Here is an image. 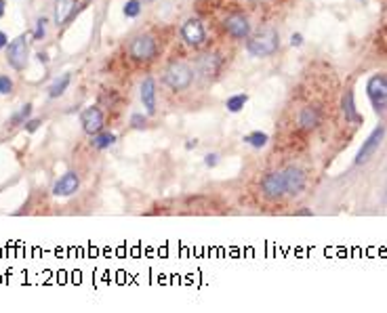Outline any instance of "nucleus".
I'll return each mask as SVG.
<instances>
[{
  "label": "nucleus",
  "mask_w": 387,
  "mask_h": 313,
  "mask_svg": "<svg viewBox=\"0 0 387 313\" xmlns=\"http://www.w3.org/2000/svg\"><path fill=\"white\" fill-rule=\"evenodd\" d=\"M11 93H13V80L5 74H0V95H11Z\"/></svg>",
  "instance_id": "nucleus-26"
},
{
  "label": "nucleus",
  "mask_w": 387,
  "mask_h": 313,
  "mask_svg": "<svg viewBox=\"0 0 387 313\" xmlns=\"http://www.w3.org/2000/svg\"><path fill=\"white\" fill-rule=\"evenodd\" d=\"M261 191L267 200H280L286 194V185H284V175L282 171H274L267 173L261 179Z\"/></svg>",
  "instance_id": "nucleus-8"
},
{
  "label": "nucleus",
  "mask_w": 387,
  "mask_h": 313,
  "mask_svg": "<svg viewBox=\"0 0 387 313\" xmlns=\"http://www.w3.org/2000/svg\"><path fill=\"white\" fill-rule=\"evenodd\" d=\"M280 49V34L276 30H263L259 34L251 36L249 40H246V53L251 57H272L276 51Z\"/></svg>",
  "instance_id": "nucleus-1"
},
{
  "label": "nucleus",
  "mask_w": 387,
  "mask_h": 313,
  "mask_svg": "<svg viewBox=\"0 0 387 313\" xmlns=\"http://www.w3.org/2000/svg\"><path fill=\"white\" fill-rule=\"evenodd\" d=\"M221 67V59L219 55H204L202 57V71L206 76H215Z\"/></svg>",
  "instance_id": "nucleus-22"
},
{
  "label": "nucleus",
  "mask_w": 387,
  "mask_h": 313,
  "mask_svg": "<svg viewBox=\"0 0 387 313\" xmlns=\"http://www.w3.org/2000/svg\"><path fill=\"white\" fill-rule=\"evenodd\" d=\"M36 59H38L40 63H44V65L49 63V55H46V53H42V51H40V53H36Z\"/></svg>",
  "instance_id": "nucleus-31"
},
{
  "label": "nucleus",
  "mask_w": 387,
  "mask_h": 313,
  "mask_svg": "<svg viewBox=\"0 0 387 313\" xmlns=\"http://www.w3.org/2000/svg\"><path fill=\"white\" fill-rule=\"evenodd\" d=\"M223 30L227 32V36H231L234 40H244L251 36V23L249 17L242 13H234L229 17H225L223 21Z\"/></svg>",
  "instance_id": "nucleus-9"
},
{
  "label": "nucleus",
  "mask_w": 387,
  "mask_h": 313,
  "mask_svg": "<svg viewBox=\"0 0 387 313\" xmlns=\"http://www.w3.org/2000/svg\"><path fill=\"white\" fill-rule=\"evenodd\" d=\"M78 187H80V177L69 171V173H65V175H61L59 179H57L51 191H53L55 198H69V196L76 194Z\"/></svg>",
  "instance_id": "nucleus-11"
},
{
  "label": "nucleus",
  "mask_w": 387,
  "mask_h": 313,
  "mask_svg": "<svg viewBox=\"0 0 387 313\" xmlns=\"http://www.w3.org/2000/svg\"><path fill=\"white\" fill-rule=\"evenodd\" d=\"M139 95H141V103L145 107V114L154 116L156 114V80L151 76L143 78L141 87H139Z\"/></svg>",
  "instance_id": "nucleus-13"
},
{
  "label": "nucleus",
  "mask_w": 387,
  "mask_h": 313,
  "mask_svg": "<svg viewBox=\"0 0 387 313\" xmlns=\"http://www.w3.org/2000/svg\"><path fill=\"white\" fill-rule=\"evenodd\" d=\"M162 82L167 84L169 89H173V91H185V89H190L192 82H194V69L187 63L175 61V63H171L167 69H164Z\"/></svg>",
  "instance_id": "nucleus-2"
},
{
  "label": "nucleus",
  "mask_w": 387,
  "mask_h": 313,
  "mask_svg": "<svg viewBox=\"0 0 387 313\" xmlns=\"http://www.w3.org/2000/svg\"><path fill=\"white\" fill-rule=\"evenodd\" d=\"M284 175V185H286V194L288 196H299L307 185V175L301 171L299 166H288L286 171H282Z\"/></svg>",
  "instance_id": "nucleus-10"
},
{
  "label": "nucleus",
  "mask_w": 387,
  "mask_h": 313,
  "mask_svg": "<svg viewBox=\"0 0 387 313\" xmlns=\"http://www.w3.org/2000/svg\"><path fill=\"white\" fill-rule=\"evenodd\" d=\"M341 110H343V116H345V122H349V124H362V122H364V118H362V114L358 112V107H356L354 91H351V89H347L343 93Z\"/></svg>",
  "instance_id": "nucleus-15"
},
{
  "label": "nucleus",
  "mask_w": 387,
  "mask_h": 313,
  "mask_svg": "<svg viewBox=\"0 0 387 313\" xmlns=\"http://www.w3.org/2000/svg\"><path fill=\"white\" fill-rule=\"evenodd\" d=\"M322 122V110L318 105H307V107H303L301 114H299V128L301 130H314V128H318V124Z\"/></svg>",
  "instance_id": "nucleus-14"
},
{
  "label": "nucleus",
  "mask_w": 387,
  "mask_h": 313,
  "mask_svg": "<svg viewBox=\"0 0 387 313\" xmlns=\"http://www.w3.org/2000/svg\"><path fill=\"white\" fill-rule=\"evenodd\" d=\"M141 3H151V0H141Z\"/></svg>",
  "instance_id": "nucleus-34"
},
{
  "label": "nucleus",
  "mask_w": 387,
  "mask_h": 313,
  "mask_svg": "<svg viewBox=\"0 0 387 313\" xmlns=\"http://www.w3.org/2000/svg\"><path fill=\"white\" fill-rule=\"evenodd\" d=\"M219 164V155L217 153H206L204 155V166L206 168H215Z\"/></svg>",
  "instance_id": "nucleus-28"
},
{
  "label": "nucleus",
  "mask_w": 387,
  "mask_h": 313,
  "mask_svg": "<svg viewBox=\"0 0 387 313\" xmlns=\"http://www.w3.org/2000/svg\"><path fill=\"white\" fill-rule=\"evenodd\" d=\"M32 116V103H26V105H21V110L15 112L13 116L9 118V126H19V124H26L28 120Z\"/></svg>",
  "instance_id": "nucleus-20"
},
{
  "label": "nucleus",
  "mask_w": 387,
  "mask_h": 313,
  "mask_svg": "<svg viewBox=\"0 0 387 313\" xmlns=\"http://www.w3.org/2000/svg\"><path fill=\"white\" fill-rule=\"evenodd\" d=\"M28 61H30V38L26 34H21L7 46V63L15 71H23L28 67Z\"/></svg>",
  "instance_id": "nucleus-4"
},
{
  "label": "nucleus",
  "mask_w": 387,
  "mask_h": 313,
  "mask_svg": "<svg viewBox=\"0 0 387 313\" xmlns=\"http://www.w3.org/2000/svg\"><path fill=\"white\" fill-rule=\"evenodd\" d=\"M69 82H72V74H61L59 78H55V82L51 84L49 89H46V93H49V97H51V99L61 97V95L67 91Z\"/></svg>",
  "instance_id": "nucleus-18"
},
{
  "label": "nucleus",
  "mask_w": 387,
  "mask_h": 313,
  "mask_svg": "<svg viewBox=\"0 0 387 313\" xmlns=\"http://www.w3.org/2000/svg\"><path fill=\"white\" fill-rule=\"evenodd\" d=\"M301 44H303V34H299V32L292 34L290 36V46H301Z\"/></svg>",
  "instance_id": "nucleus-29"
},
{
  "label": "nucleus",
  "mask_w": 387,
  "mask_h": 313,
  "mask_svg": "<svg viewBox=\"0 0 387 313\" xmlns=\"http://www.w3.org/2000/svg\"><path fill=\"white\" fill-rule=\"evenodd\" d=\"M246 101H249V95H246V93H238V95H231V97L225 101V107H227L229 114H238L242 107L246 105Z\"/></svg>",
  "instance_id": "nucleus-21"
},
{
  "label": "nucleus",
  "mask_w": 387,
  "mask_h": 313,
  "mask_svg": "<svg viewBox=\"0 0 387 313\" xmlns=\"http://www.w3.org/2000/svg\"><path fill=\"white\" fill-rule=\"evenodd\" d=\"M93 147L95 149H99V151H103V149H110L114 143H116V135L114 132H110V130H99V132H95L93 135Z\"/></svg>",
  "instance_id": "nucleus-17"
},
{
  "label": "nucleus",
  "mask_w": 387,
  "mask_h": 313,
  "mask_svg": "<svg viewBox=\"0 0 387 313\" xmlns=\"http://www.w3.org/2000/svg\"><path fill=\"white\" fill-rule=\"evenodd\" d=\"M7 46H9V36L5 32H0V51L7 49Z\"/></svg>",
  "instance_id": "nucleus-30"
},
{
  "label": "nucleus",
  "mask_w": 387,
  "mask_h": 313,
  "mask_svg": "<svg viewBox=\"0 0 387 313\" xmlns=\"http://www.w3.org/2000/svg\"><path fill=\"white\" fill-rule=\"evenodd\" d=\"M40 124H42V120H40V118H32V120H28V122L23 124V126H26L28 132H36V130L40 128Z\"/></svg>",
  "instance_id": "nucleus-27"
},
{
  "label": "nucleus",
  "mask_w": 387,
  "mask_h": 313,
  "mask_svg": "<svg viewBox=\"0 0 387 313\" xmlns=\"http://www.w3.org/2000/svg\"><path fill=\"white\" fill-rule=\"evenodd\" d=\"M78 0H55V26H63V23L72 21L76 15Z\"/></svg>",
  "instance_id": "nucleus-16"
},
{
  "label": "nucleus",
  "mask_w": 387,
  "mask_h": 313,
  "mask_svg": "<svg viewBox=\"0 0 387 313\" xmlns=\"http://www.w3.org/2000/svg\"><path fill=\"white\" fill-rule=\"evenodd\" d=\"M242 141L246 143V145H251L253 149H261V147L267 145L269 137H267V132H263V130H253V132H249V135H244Z\"/></svg>",
  "instance_id": "nucleus-19"
},
{
  "label": "nucleus",
  "mask_w": 387,
  "mask_h": 313,
  "mask_svg": "<svg viewBox=\"0 0 387 313\" xmlns=\"http://www.w3.org/2000/svg\"><path fill=\"white\" fill-rule=\"evenodd\" d=\"M141 11H143V3L141 0H126L124 7H122V13L126 19H135L141 15Z\"/></svg>",
  "instance_id": "nucleus-23"
},
{
  "label": "nucleus",
  "mask_w": 387,
  "mask_h": 313,
  "mask_svg": "<svg viewBox=\"0 0 387 313\" xmlns=\"http://www.w3.org/2000/svg\"><path fill=\"white\" fill-rule=\"evenodd\" d=\"M185 147H187V149H196V147H198V141H196V139H190V141L185 143Z\"/></svg>",
  "instance_id": "nucleus-32"
},
{
  "label": "nucleus",
  "mask_w": 387,
  "mask_h": 313,
  "mask_svg": "<svg viewBox=\"0 0 387 313\" xmlns=\"http://www.w3.org/2000/svg\"><path fill=\"white\" fill-rule=\"evenodd\" d=\"M128 55H131L133 61L149 63V61H154L156 55H158V44L149 34H139L133 38V42L128 44Z\"/></svg>",
  "instance_id": "nucleus-3"
},
{
  "label": "nucleus",
  "mask_w": 387,
  "mask_h": 313,
  "mask_svg": "<svg viewBox=\"0 0 387 313\" xmlns=\"http://www.w3.org/2000/svg\"><path fill=\"white\" fill-rule=\"evenodd\" d=\"M80 124H82V130L87 132V135H95V132L103 130V112L99 107H85L80 114Z\"/></svg>",
  "instance_id": "nucleus-12"
},
{
  "label": "nucleus",
  "mask_w": 387,
  "mask_h": 313,
  "mask_svg": "<svg viewBox=\"0 0 387 313\" xmlns=\"http://www.w3.org/2000/svg\"><path fill=\"white\" fill-rule=\"evenodd\" d=\"M383 139H385V126L383 124H379L377 128H374L370 135L366 137V141H362V147L358 149V153H356V158H354V164L356 166H360V164H366L374 153H377V149L381 147V143H383Z\"/></svg>",
  "instance_id": "nucleus-5"
},
{
  "label": "nucleus",
  "mask_w": 387,
  "mask_h": 313,
  "mask_svg": "<svg viewBox=\"0 0 387 313\" xmlns=\"http://www.w3.org/2000/svg\"><path fill=\"white\" fill-rule=\"evenodd\" d=\"M181 38L187 46H194V49L202 46L206 42V30L202 26V21L196 19V17L185 19L183 26H181Z\"/></svg>",
  "instance_id": "nucleus-7"
},
{
  "label": "nucleus",
  "mask_w": 387,
  "mask_h": 313,
  "mask_svg": "<svg viewBox=\"0 0 387 313\" xmlns=\"http://www.w3.org/2000/svg\"><path fill=\"white\" fill-rule=\"evenodd\" d=\"M5 11H7V3L5 0H0V17H5Z\"/></svg>",
  "instance_id": "nucleus-33"
},
{
  "label": "nucleus",
  "mask_w": 387,
  "mask_h": 313,
  "mask_svg": "<svg viewBox=\"0 0 387 313\" xmlns=\"http://www.w3.org/2000/svg\"><path fill=\"white\" fill-rule=\"evenodd\" d=\"M128 124H131V128H135V130H141V128H145V124H147V116L141 114V112H135V114L131 116V120H128Z\"/></svg>",
  "instance_id": "nucleus-25"
},
{
  "label": "nucleus",
  "mask_w": 387,
  "mask_h": 313,
  "mask_svg": "<svg viewBox=\"0 0 387 313\" xmlns=\"http://www.w3.org/2000/svg\"><path fill=\"white\" fill-rule=\"evenodd\" d=\"M366 95L377 112H383L387 107V76L374 74L366 82Z\"/></svg>",
  "instance_id": "nucleus-6"
},
{
  "label": "nucleus",
  "mask_w": 387,
  "mask_h": 313,
  "mask_svg": "<svg viewBox=\"0 0 387 313\" xmlns=\"http://www.w3.org/2000/svg\"><path fill=\"white\" fill-rule=\"evenodd\" d=\"M46 23H49V19H46V17H38V19H36V26H34V32H32V40H34V42L44 40V36H46Z\"/></svg>",
  "instance_id": "nucleus-24"
}]
</instances>
